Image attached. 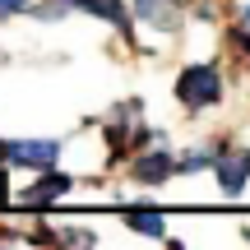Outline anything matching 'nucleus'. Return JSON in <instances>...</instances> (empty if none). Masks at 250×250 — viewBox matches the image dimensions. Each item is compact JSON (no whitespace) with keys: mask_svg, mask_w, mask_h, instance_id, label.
I'll list each match as a JSON object with an SVG mask.
<instances>
[{"mask_svg":"<svg viewBox=\"0 0 250 250\" xmlns=\"http://www.w3.org/2000/svg\"><path fill=\"white\" fill-rule=\"evenodd\" d=\"M176 98L186 102V107H213L218 98H223V74L213 70V65H195V70H186L181 74V83H176Z\"/></svg>","mask_w":250,"mask_h":250,"instance_id":"1","label":"nucleus"},{"mask_svg":"<svg viewBox=\"0 0 250 250\" xmlns=\"http://www.w3.org/2000/svg\"><path fill=\"white\" fill-rule=\"evenodd\" d=\"M0 158L14 162V167L51 171V167H56V158H61V148H56L51 139H23V144H5V148H0Z\"/></svg>","mask_w":250,"mask_h":250,"instance_id":"2","label":"nucleus"},{"mask_svg":"<svg viewBox=\"0 0 250 250\" xmlns=\"http://www.w3.org/2000/svg\"><path fill=\"white\" fill-rule=\"evenodd\" d=\"M134 9L153 28H176L181 23V0H134Z\"/></svg>","mask_w":250,"mask_h":250,"instance_id":"3","label":"nucleus"},{"mask_svg":"<svg viewBox=\"0 0 250 250\" xmlns=\"http://www.w3.org/2000/svg\"><path fill=\"white\" fill-rule=\"evenodd\" d=\"M246 176H250V153H227V158L218 162V186H223L227 195H241Z\"/></svg>","mask_w":250,"mask_h":250,"instance_id":"4","label":"nucleus"},{"mask_svg":"<svg viewBox=\"0 0 250 250\" xmlns=\"http://www.w3.org/2000/svg\"><path fill=\"white\" fill-rule=\"evenodd\" d=\"M171 158L167 153H148V158H139V167H134V181H144V186H158V181L171 176Z\"/></svg>","mask_w":250,"mask_h":250,"instance_id":"5","label":"nucleus"},{"mask_svg":"<svg viewBox=\"0 0 250 250\" xmlns=\"http://www.w3.org/2000/svg\"><path fill=\"white\" fill-rule=\"evenodd\" d=\"M65 190H70V176H51V181H42V186L28 190L23 204H28V208H42V204H51L56 195H65Z\"/></svg>","mask_w":250,"mask_h":250,"instance_id":"6","label":"nucleus"},{"mask_svg":"<svg viewBox=\"0 0 250 250\" xmlns=\"http://www.w3.org/2000/svg\"><path fill=\"white\" fill-rule=\"evenodd\" d=\"M125 223H130L134 232H144V236H162V232H167L162 213H144V208H130V213H125Z\"/></svg>","mask_w":250,"mask_h":250,"instance_id":"7","label":"nucleus"},{"mask_svg":"<svg viewBox=\"0 0 250 250\" xmlns=\"http://www.w3.org/2000/svg\"><path fill=\"white\" fill-rule=\"evenodd\" d=\"M208 167V153H186V162H181V171H204Z\"/></svg>","mask_w":250,"mask_h":250,"instance_id":"8","label":"nucleus"},{"mask_svg":"<svg viewBox=\"0 0 250 250\" xmlns=\"http://www.w3.org/2000/svg\"><path fill=\"white\" fill-rule=\"evenodd\" d=\"M28 9V0H0V19H9V14H23Z\"/></svg>","mask_w":250,"mask_h":250,"instance_id":"9","label":"nucleus"},{"mask_svg":"<svg viewBox=\"0 0 250 250\" xmlns=\"http://www.w3.org/2000/svg\"><path fill=\"white\" fill-rule=\"evenodd\" d=\"M241 28H246V33H250V5H246V14H241Z\"/></svg>","mask_w":250,"mask_h":250,"instance_id":"10","label":"nucleus"}]
</instances>
